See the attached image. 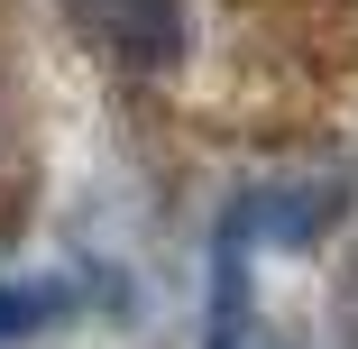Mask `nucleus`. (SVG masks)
Here are the masks:
<instances>
[{
	"label": "nucleus",
	"mask_w": 358,
	"mask_h": 349,
	"mask_svg": "<svg viewBox=\"0 0 358 349\" xmlns=\"http://www.w3.org/2000/svg\"><path fill=\"white\" fill-rule=\"evenodd\" d=\"M74 313V285H46V276H19V285H0V349L10 340H37Z\"/></svg>",
	"instance_id": "3"
},
{
	"label": "nucleus",
	"mask_w": 358,
	"mask_h": 349,
	"mask_svg": "<svg viewBox=\"0 0 358 349\" xmlns=\"http://www.w3.org/2000/svg\"><path fill=\"white\" fill-rule=\"evenodd\" d=\"M331 212H340V175H313V184H266V193H239V212H230V230L239 239H322L331 230Z\"/></svg>",
	"instance_id": "2"
},
{
	"label": "nucleus",
	"mask_w": 358,
	"mask_h": 349,
	"mask_svg": "<svg viewBox=\"0 0 358 349\" xmlns=\"http://www.w3.org/2000/svg\"><path fill=\"white\" fill-rule=\"evenodd\" d=\"M74 19L138 74H166L184 55V0H74Z\"/></svg>",
	"instance_id": "1"
}]
</instances>
